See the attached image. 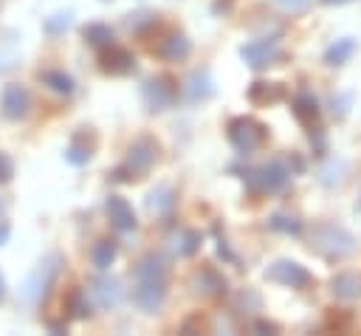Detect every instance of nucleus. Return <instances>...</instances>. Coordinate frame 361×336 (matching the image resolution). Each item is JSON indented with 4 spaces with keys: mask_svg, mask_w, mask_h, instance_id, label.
Wrapping results in <instances>:
<instances>
[{
    "mask_svg": "<svg viewBox=\"0 0 361 336\" xmlns=\"http://www.w3.org/2000/svg\"><path fill=\"white\" fill-rule=\"evenodd\" d=\"M85 40L90 45H96V48H104V45H113V31L107 25H102V23H93V25L85 28Z\"/></svg>",
    "mask_w": 361,
    "mask_h": 336,
    "instance_id": "obj_21",
    "label": "nucleus"
},
{
    "mask_svg": "<svg viewBox=\"0 0 361 336\" xmlns=\"http://www.w3.org/2000/svg\"><path fill=\"white\" fill-rule=\"evenodd\" d=\"M307 240H310V251H316L319 257H324V260H330V263L350 257V254L355 251V246H358L355 237H353L344 226L330 223V220L313 223Z\"/></svg>",
    "mask_w": 361,
    "mask_h": 336,
    "instance_id": "obj_1",
    "label": "nucleus"
},
{
    "mask_svg": "<svg viewBox=\"0 0 361 336\" xmlns=\"http://www.w3.org/2000/svg\"><path fill=\"white\" fill-rule=\"evenodd\" d=\"M240 56H243V59H245V65H248V68H254V71L268 68V65H276L279 59H285V54H282L279 42H276L274 37L254 40V42L243 45V48H240Z\"/></svg>",
    "mask_w": 361,
    "mask_h": 336,
    "instance_id": "obj_6",
    "label": "nucleus"
},
{
    "mask_svg": "<svg viewBox=\"0 0 361 336\" xmlns=\"http://www.w3.org/2000/svg\"><path fill=\"white\" fill-rule=\"evenodd\" d=\"M254 330H257V333H279V325L265 322V319H257V322H254Z\"/></svg>",
    "mask_w": 361,
    "mask_h": 336,
    "instance_id": "obj_28",
    "label": "nucleus"
},
{
    "mask_svg": "<svg viewBox=\"0 0 361 336\" xmlns=\"http://www.w3.org/2000/svg\"><path fill=\"white\" fill-rule=\"evenodd\" d=\"M285 11H290V14H299V11H305L307 6H310V0H276Z\"/></svg>",
    "mask_w": 361,
    "mask_h": 336,
    "instance_id": "obj_27",
    "label": "nucleus"
},
{
    "mask_svg": "<svg viewBox=\"0 0 361 336\" xmlns=\"http://www.w3.org/2000/svg\"><path fill=\"white\" fill-rule=\"evenodd\" d=\"M25 110H28V93L20 85H8L3 90V113L8 119H20L25 116Z\"/></svg>",
    "mask_w": 361,
    "mask_h": 336,
    "instance_id": "obj_12",
    "label": "nucleus"
},
{
    "mask_svg": "<svg viewBox=\"0 0 361 336\" xmlns=\"http://www.w3.org/2000/svg\"><path fill=\"white\" fill-rule=\"evenodd\" d=\"M355 212H361V200H358V206H355Z\"/></svg>",
    "mask_w": 361,
    "mask_h": 336,
    "instance_id": "obj_33",
    "label": "nucleus"
},
{
    "mask_svg": "<svg viewBox=\"0 0 361 336\" xmlns=\"http://www.w3.org/2000/svg\"><path fill=\"white\" fill-rule=\"evenodd\" d=\"M330 288H333V294L338 296V299H344V302H350V299H355L358 296V291H361V285H358V277L355 274H336L333 280H330Z\"/></svg>",
    "mask_w": 361,
    "mask_h": 336,
    "instance_id": "obj_16",
    "label": "nucleus"
},
{
    "mask_svg": "<svg viewBox=\"0 0 361 336\" xmlns=\"http://www.w3.org/2000/svg\"><path fill=\"white\" fill-rule=\"evenodd\" d=\"M290 181V169L282 161H268L262 167L254 169H243V184L248 189V195L259 198V195H271V192H282Z\"/></svg>",
    "mask_w": 361,
    "mask_h": 336,
    "instance_id": "obj_2",
    "label": "nucleus"
},
{
    "mask_svg": "<svg viewBox=\"0 0 361 336\" xmlns=\"http://www.w3.org/2000/svg\"><path fill=\"white\" fill-rule=\"evenodd\" d=\"M265 138H268V127H265L262 121L251 119V116H237V119L228 121V141H231L234 150L243 152V155H248V152H254L257 147H262Z\"/></svg>",
    "mask_w": 361,
    "mask_h": 336,
    "instance_id": "obj_3",
    "label": "nucleus"
},
{
    "mask_svg": "<svg viewBox=\"0 0 361 336\" xmlns=\"http://www.w3.org/2000/svg\"><path fill=\"white\" fill-rule=\"evenodd\" d=\"M96 294H99V302L102 305H116L118 302V280H99L96 282Z\"/></svg>",
    "mask_w": 361,
    "mask_h": 336,
    "instance_id": "obj_22",
    "label": "nucleus"
},
{
    "mask_svg": "<svg viewBox=\"0 0 361 336\" xmlns=\"http://www.w3.org/2000/svg\"><path fill=\"white\" fill-rule=\"evenodd\" d=\"M133 65H135V59H133V54L124 51V48H113V45H110V48L102 54V68L110 71V73H127V71H133Z\"/></svg>",
    "mask_w": 361,
    "mask_h": 336,
    "instance_id": "obj_13",
    "label": "nucleus"
},
{
    "mask_svg": "<svg viewBox=\"0 0 361 336\" xmlns=\"http://www.w3.org/2000/svg\"><path fill=\"white\" fill-rule=\"evenodd\" d=\"M8 178H11V161L0 155V181H8Z\"/></svg>",
    "mask_w": 361,
    "mask_h": 336,
    "instance_id": "obj_29",
    "label": "nucleus"
},
{
    "mask_svg": "<svg viewBox=\"0 0 361 336\" xmlns=\"http://www.w3.org/2000/svg\"><path fill=\"white\" fill-rule=\"evenodd\" d=\"M189 51H192V42H189L183 34H169V37H164L161 45H158V56H161V59H169V62H178V59H183V56H189Z\"/></svg>",
    "mask_w": 361,
    "mask_h": 336,
    "instance_id": "obj_11",
    "label": "nucleus"
},
{
    "mask_svg": "<svg viewBox=\"0 0 361 336\" xmlns=\"http://www.w3.org/2000/svg\"><path fill=\"white\" fill-rule=\"evenodd\" d=\"M155 152H158V144L149 138V136H141L133 147H130V155H127V167L116 169V181H130V178H141L152 161H155Z\"/></svg>",
    "mask_w": 361,
    "mask_h": 336,
    "instance_id": "obj_5",
    "label": "nucleus"
},
{
    "mask_svg": "<svg viewBox=\"0 0 361 336\" xmlns=\"http://www.w3.org/2000/svg\"><path fill=\"white\" fill-rule=\"evenodd\" d=\"M172 203H175V198H172V189H166V186H161L158 192L149 195V209L152 212H169Z\"/></svg>",
    "mask_w": 361,
    "mask_h": 336,
    "instance_id": "obj_23",
    "label": "nucleus"
},
{
    "mask_svg": "<svg viewBox=\"0 0 361 336\" xmlns=\"http://www.w3.org/2000/svg\"><path fill=\"white\" fill-rule=\"evenodd\" d=\"M353 51H355V40H353V37H341V40H336L333 45H327L324 62H327V65H344V62L353 56Z\"/></svg>",
    "mask_w": 361,
    "mask_h": 336,
    "instance_id": "obj_17",
    "label": "nucleus"
},
{
    "mask_svg": "<svg viewBox=\"0 0 361 336\" xmlns=\"http://www.w3.org/2000/svg\"><path fill=\"white\" fill-rule=\"evenodd\" d=\"M0 299H3V280H0Z\"/></svg>",
    "mask_w": 361,
    "mask_h": 336,
    "instance_id": "obj_32",
    "label": "nucleus"
},
{
    "mask_svg": "<svg viewBox=\"0 0 361 336\" xmlns=\"http://www.w3.org/2000/svg\"><path fill=\"white\" fill-rule=\"evenodd\" d=\"M290 110H293V116L302 121V124H316L319 121V99L313 96V93H296L293 96V102H290Z\"/></svg>",
    "mask_w": 361,
    "mask_h": 336,
    "instance_id": "obj_10",
    "label": "nucleus"
},
{
    "mask_svg": "<svg viewBox=\"0 0 361 336\" xmlns=\"http://www.w3.org/2000/svg\"><path fill=\"white\" fill-rule=\"evenodd\" d=\"M144 99L149 104V110H166L175 99H178V85L169 76H155L144 85Z\"/></svg>",
    "mask_w": 361,
    "mask_h": 336,
    "instance_id": "obj_7",
    "label": "nucleus"
},
{
    "mask_svg": "<svg viewBox=\"0 0 361 336\" xmlns=\"http://www.w3.org/2000/svg\"><path fill=\"white\" fill-rule=\"evenodd\" d=\"M90 260H93V265H96L99 271L110 268V263L116 260V243H113V240H99V243L93 246V251H90Z\"/></svg>",
    "mask_w": 361,
    "mask_h": 336,
    "instance_id": "obj_20",
    "label": "nucleus"
},
{
    "mask_svg": "<svg viewBox=\"0 0 361 336\" xmlns=\"http://www.w3.org/2000/svg\"><path fill=\"white\" fill-rule=\"evenodd\" d=\"M164 296H166L164 280H138V285L133 291V302L141 311H158L161 302H164Z\"/></svg>",
    "mask_w": 361,
    "mask_h": 336,
    "instance_id": "obj_8",
    "label": "nucleus"
},
{
    "mask_svg": "<svg viewBox=\"0 0 361 336\" xmlns=\"http://www.w3.org/2000/svg\"><path fill=\"white\" fill-rule=\"evenodd\" d=\"M68 305H71V313L73 316H87L90 313V302H87V296L82 291H73L71 299H68Z\"/></svg>",
    "mask_w": 361,
    "mask_h": 336,
    "instance_id": "obj_25",
    "label": "nucleus"
},
{
    "mask_svg": "<svg viewBox=\"0 0 361 336\" xmlns=\"http://www.w3.org/2000/svg\"><path fill=\"white\" fill-rule=\"evenodd\" d=\"M282 96H285V88H282L279 82H254V85L248 88V99L257 102V104H262V102H276V99H282Z\"/></svg>",
    "mask_w": 361,
    "mask_h": 336,
    "instance_id": "obj_18",
    "label": "nucleus"
},
{
    "mask_svg": "<svg viewBox=\"0 0 361 336\" xmlns=\"http://www.w3.org/2000/svg\"><path fill=\"white\" fill-rule=\"evenodd\" d=\"M42 79H45L54 90H59V93H71V90H73L71 76H65V73H59V71H45V73H42Z\"/></svg>",
    "mask_w": 361,
    "mask_h": 336,
    "instance_id": "obj_24",
    "label": "nucleus"
},
{
    "mask_svg": "<svg viewBox=\"0 0 361 336\" xmlns=\"http://www.w3.org/2000/svg\"><path fill=\"white\" fill-rule=\"evenodd\" d=\"M290 164H293V172H302L305 169V161L299 155H290Z\"/></svg>",
    "mask_w": 361,
    "mask_h": 336,
    "instance_id": "obj_30",
    "label": "nucleus"
},
{
    "mask_svg": "<svg viewBox=\"0 0 361 336\" xmlns=\"http://www.w3.org/2000/svg\"><path fill=\"white\" fill-rule=\"evenodd\" d=\"M268 226H271L274 232H279V234H290V237H299V234H302V220L293 217V215L276 212V215L268 217Z\"/></svg>",
    "mask_w": 361,
    "mask_h": 336,
    "instance_id": "obj_19",
    "label": "nucleus"
},
{
    "mask_svg": "<svg viewBox=\"0 0 361 336\" xmlns=\"http://www.w3.org/2000/svg\"><path fill=\"white\" fill-rule=\"evenodd\" d=\"M265 280H271L276 285H285V288H293V291H305V288H310L316 282L313 274L302 263H296V260H276V263H271L268 271H265Z\"/></svg>",
    "mask_w": 361,
    "mask_h": 336,
    "instance_id": "obj_4",
    "label": "nucleus"
},
{
    "mask_svg": "<svg viewBox=\"0 0 361 336\" xmlns=\"http://www.w3.org/2000/svg\"><path fill=\"white\" fill-rule=\"evenodd\" d=\"M135 277L138 280H164L166 277V263L161 254H147L138 265H135Z\"/></svg>",
    "mask_w": 361,
    "mask_h": 336,
    "instance_id": "obj_15",
    "label": "nucleus"
},
{
    "mask_svg": "<svg viewBox=\"0 0 361 336\" xmlns=\"http://www.w3.org/2000/svg\"><path fill=\"white\" fill-rule=\"evenodd\" d=\"M226 277L223 274H217L214 268H203L197 277H195V288L200 291V294H206V296H220V294H226Z\"/></svg>",
    "mask_w": 361,
    "mask_h": 336,
    "instance_id": "obj_14",
    "label": "nucleus"
},
{
    "mask_svg": "<svg viewBox=\"0 0 361 336\" xmlns=\"http://www.w3.org/2000/svg\"><path fill=\"white\" fill-rule=\"evenodd\" d=\"M107 215H110V220H113V226H116L118 232H130V229H135L133 206H130L124 198L110 195V198H107Z\"/></svg>",
    "mask_w": 361,
    "mask_h": 336,
    "instance_id": "obj_9",
    "label": "nucleus"
},
{
    "mask_svg": "<svg viewBox=\"0 0 361 336\" xmlns=\"http://www.w3.org/2000/svg\"><path fill=\"white\" fill-rule=\"evenodd\" d=\"M197 246H200V234H197V232H186V234H183V246H180V251H183V254H195Z\"/></svg>",
    "mask_w": 361,
    "mask_h": 336,
    "instance_id": "obj_26",
    "label": "nucleus"
},
{
    "mask_svg": "<svg viewBox=\"0 0 361 336\" xmlns=\"http://www.w3.org/2000/svg\"><path fill=\"white\" fill-rule=\"evenodd\" d=\"M324 6H341V3H347V0H322Z\"/></svg>",
    "mask_w": 361,
    "mask_h": 336,
    "instance_id": "obj_31",
    "label": "nucleus"
}]
</instances>
